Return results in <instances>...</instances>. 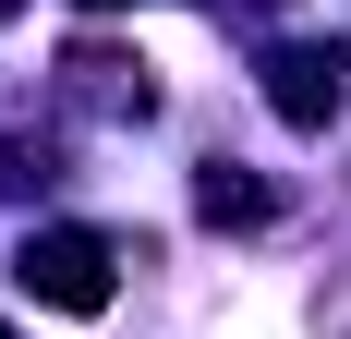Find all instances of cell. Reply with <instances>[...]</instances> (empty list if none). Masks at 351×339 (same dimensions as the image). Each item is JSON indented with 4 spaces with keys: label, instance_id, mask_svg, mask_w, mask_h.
Returning a JSON list of instances; mask_svg holds the SVG:
<instances>
[{
    "label": "cell",
    "instance_id": "1",
    "mask_svg": "<svg viewBox=\"0 0 351 339\" xmlns=\"http://www.w3.org/2000/svg\"><path fill=\"white\" fill-rule=\"evenodd\" d=\"M109 267H121V255H109L97 231H25V255H12V279H25L49 315H109Z\"/></svg>",
    "mask_w": 351,
    "mask_h": 339
},
{
    "label": "cell",
    "instance_id": "2",
    "mask_svg": "<svg viewBox=\"0 0 351 339\" xmlns=\"http://www.w3.org/2000/svg\"><path fill=\"white\" fill-rule=\"evenodd\" d=\"M267 109L291 134H327L351 109V49H267Z\"/></svg>",
    "mask_w": 351,
    "mask_h": 339
},
{
    "label": "cell",
    "instance_id": "3",
    "mask_svg": "<svg viewBox=\"0 0 351 339\" xmlns=\"http://www.w3.org/2000/svg\"><path fill=\"white\" fill-rule=\"evenodd\" d=\"M73 97H85V109H134V121H145V109H158V85H145V61H121V49H73Z\"/></svg>",
    "mask_w": 351,
    "mask_h": 339
},
{
    "label": "cell",
    "instance_id": "4",
    "mask_svg": "<svg viewBox=\"0 0 351 339\" xmlns=\"http://www.w3.org/2000/svg\"><path fill=\"white\" fill-rule=\"evenodd\" d=\"M206 218H218V231H254V218H267V182L218 158V170H206Z\"/></svg>",
    "mask_w": 351,
    "mask_h": 339
},
{
    "label": "cell",
    "instance_id": "5",
    "mask_svg": "<svg viewBox=\"0 0 351 339\" xmlns=\"http://www.w3.org/2000/svg\"><path fill=\"white\" fill-rule=\"evenodd\" d=\"M85 12H121V0H85Z\"/></svg>",
    "mask_w": 351,
    "mask_h": 339
},
{
    "label": "cell",
    "instance_id": "6",
    "mask_svg": "<svg viewBox=\"0 0 351 339\" xmlns=\"http://www.w3.org/2000/svg\"><path fill=\"white\" fill-rule=\"evenodd\" d=\"M0 12H12V0H0Z\"/></svg>",
    "mask_w": 351,
    "mask_h": 339
},
{
    "label": "cell",
    "instance_id": "7",
    "mask_svg": "<svg viewBox=\"0 0 351 339\" xmlns=\"http://www.w3.org/2000/svg\"><path fill=\"white\" fill-rule=\"evenodd\" d=\"M0 339H12V327H0Z\"/></svg>",
    "mask_w": 351,
    "mask_h": 339
}]
</instances>
